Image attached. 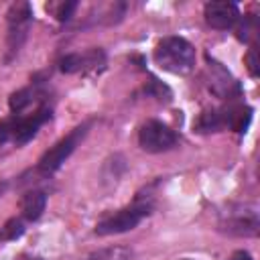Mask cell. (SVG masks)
Here are the masks:
<instances>
[{"instance_id":"cell-1","label":"cell","mask_w":260,"mask_h":260,"mask_svg":"<svg viewBox=\"0 0 260 260\" xmlns=\"http://www.w3.org/2000/svg\"><path fill=\"white\" fill-rule=\"evenodd\" d=\"M53 118V106L51 102L37 106L28 114H12L4 120H0V144L12 142L16 146L26 144L32 140L43 124H47Z\"/></svg>"},{"instance_id":"cell-2","label":"cell","mask_w":260,"mask_h":260,"mask_svg":"<svg viewBox=\"0 0 260 260\" xmlns=\"http://www.w3.org/2000/svg\"><path fill=\"white\" fill-rule=\"evenodd\" d=\"M252 120V108L242 104H228L221 108H211L199 114L193 128L199 134H211L221 130H234L238 134H244L248 124Z\"/></svg>"},{"instance_id":"cell-3","label":"cell","mask_w":260,"mask_h":260,"mask_svg":"<svg viewBox=\"0 0 260 260\" xmlns=\"http://www.w3.org/2000/svg\"><path fill=\"white\" fill-rule=\"evenodd\" d=\"M152 57H154V63L162 71H169L175 75H187L195 67L197 53H195V47L187 39L165 37L156 43Z\"/></svg>"},{"instance_id":"cell-4","label":"cell","mask_w":260,"mask_h":260,"mask_svg":"<svg viewBox=\"0 0 260 260\" xmlns=\"http://www.w3.org/2000/svg\"><path fill=\"white\" fill-rule=\"evenodd\" d=\"M152 195H138L130 205L116 209L95 223V234L98 236H114V234H124L134 230L144 217L152 213Z\"/></svg>"},{"instance_id":"cell-5","label":"cell","mask_w":260,"mask_h":260,"mask_svg":"<svg viewBox=\"0 0 260 260\" xmlns=\"http://www.w3.org/2000/svg\"><path fill=\"white\" fill-rule=\"evenodd\" d=\"M219 232L236 238H256L260 232V211L256 203H232L221 211Z\"/></svg>"},{"instance_id":"cell-6","label":"cell","mask_w":260,"mask_h":260,"mask_svg":"<svg viewBox=\"0 0 260 260\" xmlns=\"http://www.w3.org/2000/svg\"><path fill=\"white\" fill-rule=\"evenodd\" d=\"M89 128H91V120H87V122L75 126V128H73L67 136H63L57 144H53L49 150H45L43 156H41L39 162H37V171H39L43 177H51L53 173H57V171L61 169V165H63V162L73 154V150L79 146V142L87 136Z\"/></svg>"},{"instance_id":"cell-7","label":"cell","mask_w":260,"mask_h":260,"mask_svg":"<svg viewBox=\"0 0 260 260\" xmlns=\"http://www.w3.org/2000/svg\"><path fill=\"white\" fill-rule=\"evenodd\" d=\"M32 24V8L28 2H14L6 12V61L10 63L28 39Z\"/></svg>"},{"instance_id":"cell-8","label":"cell","mask_w":260,"mask_h":260,"mask_svg":"<svg viewBox=\"0 0 260 260\" xmlns=\"http://www.w3.org/2000/svg\"><path fill=\"white\" fill-rule=\"evenodd\" d=\"M179 142L177 132L160 120H146L138 130V144L144 152H167Z\"/></svg>"},{"instance_id":"cell-9","label":"cell","mask_w":260,"mask_h":260,"mask_svg":"<svg viewBox=\"0 0 260 260\" xmlns=\"http://www.w3.org/2000/svg\"><path fill=\"white\" fill-rule=\"evenodd\" d=\"M57 65L63 73H100L106 67V53L100 47L83 53H67L57 61Z\"/></svg>"},{"instance_id":"cell-10","label":"cell","mask_w":260,"mask_h":260,"mask_svg":"<svg viewBox=\"0 0 260 260\" xmlns=\"http://www.w3.org/2000/svg\"><path fill=\"white\" fill-rule=\"evenodd\" d=\"M207 87L213 95L221 100H234V98H240L242 93V87L232 77V73L209 55H207Z\"/></svg>"},{"instance_id":"cell-11","label":"cell","mask_w":260,"mask_h":260,"mask_svg":"<svg viewBox=\"0 0 260 260\" xmlns=\"http://www.w3.org/2000/svg\"><path fill=\"white\" fill-rule=\"evenodd\" d=\"M203 16H205V22L215 30L234 28L242 18L240 8L234 2H207L203 6Z\"/></svg>"},{"instance_id":"cell-12","label":"cell","mask_w":260,"mask_h":260,"mask_svg":"<svg viewBox=\"0 0 260 260\" xmlns=\"http://www.w3.org/2000/svg\"><path fill=\"white\" fill-rule=\"evenodd\" d=\"M49 102V93L43 85V81H32L30 85L14 91L8 100V106L12 110V114H24L32 104L41 106V104H47Z\"/></svg>"},{"instance_id":"cell-13","label":"cell","mask_w":260,"mask_h":260,"mask_svg":"<svg viewBox=\"0 0 260 260\" xmlns=\"http://www.w3.org/2000/svg\"><path fill=\"white\" fill-rule=\"evenodd\" d=\"M18 205H20V215L26 221H37L47 207V193L41 189H30L20 197Z\"/></svg>"},{"instance_id":"cell-14","label":"cell","mask_w":260,"mask_h":260,"mask_svg":"<svg viewBox=\"0 0 260 260\" xmlns=\"http://www.w3.org/2000/svg\"><path fill=\"white\" fill-rule=\"evenodd\" d=\"M130 258H132L130 248H126V246H106V248H98V250L87 252L79 260H130Z\"/></svg>"},{"instance_id":"cell-15","label":"cell","mask_w":260,"mask_h":260,"mask_svg":"<svg viewBox=\"0 0 260 260\" xmlns=\"http://www.w3.org/2000/svg\"><path fill=\"white\" fill-rule=\"evenodd\" d=\"M24 234V221L20 217H10L0 228V242H12Z\"/></svg>"},{"instance_id":"cell-16","label":"cell","mask_w":260,"mask_h":260,"mask_svg":"<svg viewBox=\"0 0 260 260\" xmlns=\"http://www.w3.org/2000/svg\"><path fill=\"white\" fill-rule=\"evenodd\" d=\"M144 93L158 102H171V98H173V91L169 89V85H165L156 77H150V81L144 85Z\"/></svg>"},{"instance_id":"cell-17","label":"cell","mask_w":260,"mask_h":260,"mask_svg":"<svg viewBox=\"0 0 260 260\" xmlns=\"http://www.w3.org/2000/svg\"><path fill=\"white\" fill-rule=\"evenodd\" d=\"M77 8V2L75 0H67V2H55V4H47V10L53 12V16L59 20V22H67L73 12Z\"/></svg>"},{"instance_id":"cell-18","label":"cell","mask_w":260,"mask_h":260,"mask_svg":"<svg viewBox=\"0 0 260 260\" xmlns=\"http://www.w3.org/2000/svg\"><path fill=\"white\" fill-rule=\"evenodd\" d=\"M258 51H256V47H250V51H248V55H246V65H248V71H250V75L252 77H256L258 75Z\"/></svg>"},{"instance_id":"cell-19","label":"cell","mask_w":260,"mask_h":260,"mask_svg":"<svg viewBox=\"0 0 260 260\" xmlns=\"http://www.w3.org/2000/svg\"><path fill=\"white\" fill-rule=\"evenodd\" d=\"M228 260H254V258H252V256H250L246 250H238V252H234V254H232Z\"/></svg>"},{"instance_id":"cell-20","label":"cell","mask_w":260,"mask_h":260,"mask_svg":"<svg viewBox=\"0 0 260 260\" xmlns=\"http://www.w3.org/2000/svg\"><path fill=\"white\" fill-rule=\"evenodd\" d=\"M20 260H41V258H20Z\"/></svg>"},{"instance_id":"cell-21","label":"cell","mask_w":260,"mask_h":260,"mask_svg":"<svg viewBox=\"0 0 260 260\" xmlns=\"http://www.w3.org/2000/svg\"><path fill=\"white\" fill-rule=\"evenodd\" d=\"M181 260H193V258H181Z\"/></svg>"}]
</instances>
